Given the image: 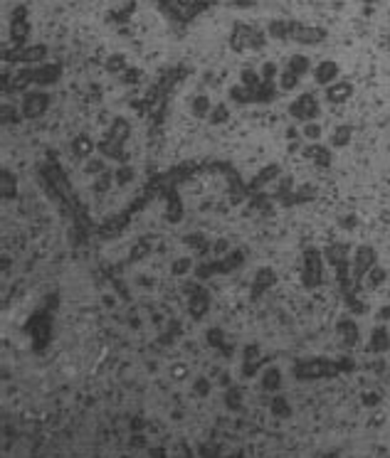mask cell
<instances>
[{"label":"cell","mask_w":390,"mask_h":458,"mask_svg":"<svg viewBox=\"0 0 390 458\" xmlns=\"http://www.w3.org/2000/svg\"><path fill=\"white\" fill-rule=\"evenodd\" d=\"M348 91H351V86H348V84L333 86V89H328V99H331V101H343V99L348 96Z\"/></svg>","instance_id":"1"},{"label":"cell","mask_w":390,"mask_h":458,"mask_svg":"<svg viewBox=\"0 0 390 458\" xmlns=\"http://www.w3.org/2000/svg\"><path fill=\"white\" fill-rule=\"evenodd\" d=\"M333 72H336V67H333V64H321V69H319L316 79H319V82H328V79H333Z\"/></svg>","instance_id":"2"},{"label":"cell","mask_w":390,"mask_h":458,"mask_svg":"<svg viewBox=\"0 0 390 458\" xmlns=\"http://www.w3.org/2000/svg\"><path fill=\"white\" fill-rule=\"evenodd\" d=\"M304 131H306V136H309V138H316V136H319V128H316V126H306Z\"/></svg>","instance_id":"3"}]
</instances>
